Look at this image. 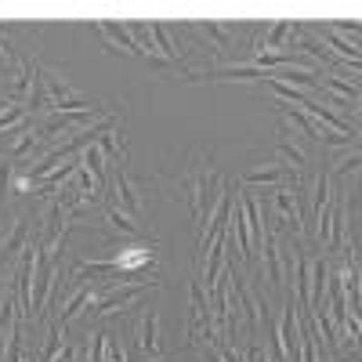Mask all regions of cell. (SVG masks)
I'll use <instances>...</instances> for the list:
<instances>
[{
    "instance_id": "1",
    "label": "cell",
    "mask_w": 362,
    "mask_h": 362,
    "mask_svg": "<svg viewBox=\"0 0 362 362\" xmlns=\"http://www.w3.org/2000/svg\"><path fill=\"white\" fill-rule=\"evenodd\" d=\"M221 174L210 170V156L206 153H196L192 156V170L185 177V192H189V210H192V218L203 225L206 218V206H210V189H218L221 185Z\"/></svg>"
},
{
    "instance_id": "2",
    "label": "cell",
    "mask_w": 362,
    "mask_h": 362,
    "mask_svg": "<svg viewBox=\"0 0 362 362\" xmlns=\"http://www.w3.org/2000/svg\"><path fill=\"white\" fill-rule=\"evenodd\" d=\"M348 206H344V199H334L326 206V214H322V221L315 225V232H319V243L326 247V250H334V254H344V247H348Z\"/></svg>"
},
{
    "instance_id": "3",
    "label": "cell",
    "mask_w": 362,
    "mask_h": 362,
    "mask_svg": "<svg viewBox=\"0 0 362 362\" xmlns=\"http://www.w3.org/2000/svg\"><path fill=\"white\" fill-rule=\"evenodd\" d=\"M261 243V254H264V276H268V286L272 290H283L286 286V276H290V261L283 254V235L264 228V235L257 239Z\"/></svg>"
},
{
    "instance_id": "4",
    "label": "cell",
    "mask_w": 362,
    "mask_h": 362,
    "mask_svg": "<svg viewBox=\"0 0 362 362\" xmlns=\"http://www.w3.org/2000/svg\"><path fill=\"white\" fill-rule=\"evenodd\" d=\"M148 283H109V290H98L95 305H90L87 312L90 315H112V312H124L131 300H138L145 293Z\"/></svg>"
},
{
    "instance_id": "5",
    "label": "cell",
    "mask_w": 362,
    "mask_h": 362,
    "mask_svg": "<svg viewBox=\"0 0 362 362\" xmlns=\"http://www.w3.org/2000/svg\"><path fill=\"white\" fill-rule=\"evenodd\" d=\"M54 283H58V272H54V257L40 254V257H37V272H33V308H29V315H40V312H44V308L51 305Z\"/></svg>"
},
{
    "instance_id": "6",
    "label": "cell",
    "mask_w": 362,
    "mask_h": 362,
    "mask_svg": "<svg viewBox=\"0 0 362 362\" xmlns=\"http://www.w3.org/2000/svg\"><path fill=\"white\" fill-rule=\"evenodd\" d=\"M272 206H276V214H279V228H293L297 235L305 232V210H300L297 192H286V181H283V185H276Z\"/></svg>"
},
{
    "instance_id": "7",
    "label": "cell",
    "mask_w": 362,
    "mask_h": 362,
    "mask_svg": "<svg viewBox=\"0 0 362 362\" xmlns=\"http://www.w3.org/2000/svg\"><path fill=\"white\" fill-rule=\"evenodd\" d=\"M293 300L308 315V305H312V257L308 254H293Z\"/></svg>"
},
{
    "instance_id": "8",
    "label": "cell",
    "mask_w": 362,
    "mask_h": 362,
    "mask_svg": "<svg viewBox=\"0 0 362 362\" xmlns=\"http://www.w3.org/2000/svg\"><path fill=\"white\" fill-rule=\"evenodd\" d=\"M156 329H160V312H145L134 322V341H138L141 355H148V358H163L160 341H156Z\"/></svg>"
},
{
    "instance_id": "9",
    "label": "cell",
    "mask_w": 362,
    "mask_h": 362,
    "mask_svg": "<svg viewBox=\"0 0 362 362\" xmlns=\"http://www.w3.org/2000/svg\"><path fill=\"white\" fill-rule=\"evenodd\" d=\"M95 297H98V290L95 286H87V283H80L73 293H69V300H66V305H62V312H58V322H69V319H76L83 308H90V305H95Z\"/></svg>"
},
{
    "instance_id": "10",
    "label": "cell",
    "mask_w": 362,
    "mask_h": 362,
    "mask_svg": "<svg viewBox=\"0 0 362 362\" xmlns=\"http://www.w3.org/2000/svg\"><path fill=\"white\" fill-rule=\"evenodd\" d=\"M112 192H116V199H112L116 206H124L127 214H134V218L141 214V199L134 196V185H131V177H127L124 170L112 174Z\"/></svg>"
},
{
    "instance_id": "11",
    "label": "cell",
    "mask_w": 362,
    "mask_h": 362,
    "mask_svg": "<svg viewBox=\"0 0 362 362\" xmlns=\"http://www.w3.org/2000/svg\"><path fill=\"white\" fill-rule=\"evenodd\" d=\"M315 83H319V90H326V95L334 98L337 105H348V102L355 105V102H358V87L348 83V80H341V76H319Z\"/></svg>"
},
{
    "instance_id": "12",
    "label": "cell",
    "mask_w": 362,
    "mask_h": 362,
    "mask_svg": "<svg viewBox=\"0 0 362 362\" xmlns=\"http://www.w3.org/2000/svg\"><path fill=\"white\" fill-rule=\"evenodd\" d=\"M192 33H199L203 40H210L214 47H232V25H221V22H203V25H192Z\"/></svg>"
},
{
    "instance_id": "13",
    "label": "cell",
    "mask_w": 362,
    "mask_h": 362,
    "mask_svg": "<svg viewBox=\"0 0 362 362\" xmlns=\"http://www.w3.org/2000/svg\"><path fill=\"white\" fill-rule=\"evenodd\" d=\"M286 181V167L283 163H272V167H264V170H250V174H243V185H283Z\"/></svg>"
},
{
    "instance_id": "14",
    "label": "cell",
    "mask_w": 362,
    "mask_h": 362,
    "mask_svg": "<svg viewBox=\"0 0 362 362\" xmlns=\"http://www.w3.org/2000/svg\"><path fill=\"white\" fill-rule=\"evenodd\" d=\"M87 362H112V337L105 329H98L95 337H90V348H87Z\"/></svg>"
},
{
    "instance_id": "15",
    "label": "cell",
    "mask_w": 362,
    "mask_h": 362,
    "mask_svg": "<svg viewBox=\"0 0 362 362\" xmlns=\"http://www.w3.org/2000/svg\"><path fill=\"white\" fill-rule=\"evenodd\" d=\"M326 206H329V174H326V170H319V174H315V203H312V214H315V225L322 221V214H326Z\"/></svg>"
},
{
    "instance_id": "16",
    "label": "cell",
    "mask_w": 362,
    "mask_h": 362,
    "mask_svg": "<svg viewBox=\"0 0 362 362\" xmlns=\"http://www.w3.org/2000/svg\"><path fill=\"white\" fill-rule=\"evenodd\" d=\"M62 341H66V326L58 322V319H51V326H47V344H44V351H40V362H51V358L58 355V348H62Z\"/></svg>"
},
{
    "instance_id": "17",
    "label": "cell",
    "mask_w": 362,
    "mask_h": 362,
    "mask_svg": "<svg viewBox=\"0 0 362 362\" xmlns=\"http://www.w3.org/2000/svg\"><path fill=\"white\" fill-rule=\"evenodd\" d=\"M279 156H283L279 163H283V167L290 163L293 170H305V163H308V156H305V153H300V148H297V145H293V141H290L286 134L279 138Z\"/></svg>"
},
{
    "instance_id": "18",
    "label": "cell",
    "mask_w": 362,
    "mask_h": 362,
    "mask_svg": "<svg viewBox=\"0 0 362 362\" xmlns=\"http://www.w3.org/2000/svg\"><path fill=\"white\" fill-rule=\"evenodd\" d=\"M105 214H109V221H112L119 232H127V235H138V232H141V225L131 221V218H127V210H124V206H116L112 199H109V206H105Z\"/></svg>"
},
{
    "instance_id": "19",
    "label": "cell",
    "mask_w": 362,
    "mask_h": 362,
    "mask_svg": "<svg viewBox=\"0 0 362 362\" xmlns=\"http://www.w3.org/2000/svg\"><path fill=\"white\" fill-rule=\"evenodd\" d=\"M37 138H40L37 131H29V127H22V138H18V141L11 145V153H8V163L15 167V163H18V160H22L25 153H33V148H37Z\"/></svg>"
},
{
    "instance_id": "20",
    "label": "cell",
    "mask_w": 362,
    "mask_h": 362,
    "mask_svg": "<svg viewBox=\"0 0 362 362\" xmlns=\"http://www.w3.org/2000/svg\"><path fill=\"white\" fill-rule=\"evenodd\" d=\"M268 83V90H272V95H276V98H283V102H293V105H300V102H305L308 95H300V90L297 87H290V83H279V80H264Z\"/></svg>"
},
{
    "instance_id": "21",
    "label": "cell",
    "mask_w": 362,
    "mask_h": 362,
    "mask_svg": "<svg viewBox=\"0 0 362 362\" xmlns=\"http://www.w3.org/2000/svg\"><path fill=\"white\" fill-rule=\"evenodd\" d=\"M18 247H25V221H15V228H11V235L4 239V250H0V261H8Z\"/></svg>"
},
{
    "instance_id": "22",
    "label": "cell",
    "mask_w": 362,
    "mask_h": 362,
    "mask_svg": "<svg viewBox=\"0 0 362 362\" xmlns=\"http://www.w3.org/2000/svg\"><path fill=\"white\" fill-rule=\"evenodd\" d=\"M11 170H15V167H11L8 160L0 163V196H4V192H8V185H11Z\"/></svg>"
},
{
    "instance_id": "23",
    "label": "cell",
    "mask_w": 362,
    "mask_h": 362,
    "mask_svg": "<svg viewBox=\"0 0 362 362\" xmlns=\"http://www.w3.org/2000/svg\"><path fill=\"white\" fill-rule=\"evenodd\" d=\"M51 362H76V348H69V344H62V348H58V355H54Z\"/></svg>"
},
{
    "instance_id": "24",
    "label": "cell",
    "mask_w": 362,
    "mask_h": 362,
    "mask_svg": "<svg viewBox=\"0 0 362 362\" xmlns=\"http://www.w3.org/2000/svg\"><path fill=\"white\" fill-rule=\"evenodd\" d=\"M337 170H341V174H348V170L355 174V170H358V153H351V160H341V163H337Z\"/></svg>"
},
{
    "instance_id": "25",
    "label": "cell",
    "mask_w": 362,
    "mask_h": 362,
    "mask_svg": "<svg viewBox=\"0 0 362 362\" xmlns=\"http://www.w3.org/2000/svg\"><path fill=\"white\" fill-rule=\"evenodd\" d=\"M153 362H163V358H153Z\"/></svg>"
}]
</instances>
